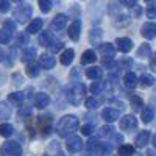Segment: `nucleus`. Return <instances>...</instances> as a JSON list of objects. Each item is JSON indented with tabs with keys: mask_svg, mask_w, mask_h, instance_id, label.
<instances>
[{
	"mask_svg": "<svg viewBox=\"0 0 156 156\" xmlns=\"http://www.w3.org/2000/svg\"><path fill=\"white\" fill-rule=\"evenodd\" d=\"M78 129V119L75 115H64L56 123V133L59 137H69Z\"/></svg>",
	"mask_w": 156,
	"mask_h": 156,
	"instance_id": "f257e3e1",
	"label": "nucleus"
},
{
	"mask_svg": "<svg viewBox=\"0 0 156 156\" xmlns=\"http://www.w3.org/2000/svg\"><path fill=\"white\" fill-rule=\"evenodd\" d=\"M84 86L83 84H80V83H76V84H73L69 90H67V98H69V101L72 103V105H80L81 103V100H83V97H84Z\"/></svg>",
	"mask_w": 156,
	"mask_h": 156,
	"instance_id": "f03ea898",
	"label": "nucleus"
},
{
	"mask_svg": "<svg viewBox=\"0 0 156 156\" xmlns=\"http://www.w3.org/2000/svg\"><path fill=\"white\" fill-rule=\"evenodd\" d=\"M31 12H33V8H31V5H28V3H23V5H20V6H17L16 9H14V19L17 20V22H20V23H25L30 17H31Z\"/></svg>",
	"mask_w": 156,
	"mask_h": 156,
	"instance_id": "7ed1b4c3",
	"label": "nucleus"
},
{
	"mask_svg": "<svg viewBox=\"0 0 156 156\" xmlns=\"http://www.w3.org/2000/svg\"><path fill=\"white\" fill-rule=\"evenodd\" d=\"M87 148H89V151H94L97 156H106L111 151V147L109 145L101 144V142H98L97 139H90L87 142Z\"/></svg>",
	"mask_w": 156,
	"mask_h": 156,
	"instance_id": "20e7f679",
	"label": "nucleus"
},
{
	"mask_svg": "<svg viewBox=\"0 0 156 156\" xmlns=\"http://www.w3.org/2000/svg\"><path fill=\"white\" fill-rule=\"evenodd\" d=\"M0 151H2V156H22V147L14 140L5 142Z\"/></svg>",
	"mask_w": 156,
	"mask_h": 156,
	"instance_id": "39448f33",
	"label": "nucleus"
},
{
	"mask_svg": "<svg viewBox=\"0 0 156 156\" xmlns=\"http://www.w3.org/2000/svg\"><path fill=\"white\" fill-rule=\"evenodd\" d=\"M119 126L123 131H131V129H134L137 126V119L134 115H123L119 122Z\"/></svg>",
	"mask_w": 156,
	"mask_h": 156,
	"instance_id": "423d86ee",
	"label": "nucleus"
},
{
	"mask_svg": "<svg viewBox=\"0 0 156 156\" xmlns=\"http://www.w3.org/2000/svg\"><path fill=\"white\" fill-rule=\"evenodd\" d=\"M100 53L103 56V62H109L115 56V47L112 44H109V42L101 44L100 45Z\"/></svg>",
	"mask_w": 156,
	"mask_h": 156,
	"instance_id": "0eeeda50",
	"label": "nucleus"
},
{
	"mask_svg": "<svg viewBox=\"0 0 156 156\" xmlns=\"http://www.w3.org/2000/svg\"><path fill=\"white\" fill-rule=\"evenodd\" d=\"M83 147V140L81 137H78V136H70L66 142V148L70 151V153H78L81 150Z\"/></svg>",
	"mask_w": 156,
	"mask_h": 156,
	"instance_id": "6e6552de",
	"label": "nucleus"
},
{
	"mask_svg": "<svg viewBox=\"0 0 156 156\" xmlns=\"http://www.w3.org/2000/svg\"><path fill=\"white\" fill-rule=\"evenodd\" d=\"M140 33L142 36H144L145 39H153L156 37V23L154 22H147L142 25V28H140Z\"/></svg>",
	"mask_w": 156,
	"mask_h": 156,
	"instance_id": "1a4fd4ad",
	"label": "nucleus"
},
{
	"mask_svg": "<svg viewBox=\"0 0 156 156\" xmlns=\"http://www.w3.org/2000/svg\"><path fill=\"white\" fill-rule=\"evenodd\" d=\"M67 25V16L66 14H58L53 20H51V30L53 31H59Z\"/></svg>",
	"mask_w": 156,
	"mask_h": 156,
	"instance_id": "9d476101",
	"label": "nucleus"
},
{
	"mask_svg": "<svg viewBox=\"0 0 156 156\" xmlns=\"http://www.w3.org/2000/svg\"><path fill=\"white\" fill-rule=\"evenodd\" d=\"M69 37L72 41H78V37H80V33H81V22L80 20H73L69 27Z\"/></svg>",
	"mask_w": 156,
	"mask_h": 156,
	"instance_id": "9b49d317",
	"label": "nucleus"
},
{
	"mask_svg": "<svg viewBox=\"0 0 156 156\" xmlns=\"http://www.w3.org/2000/svg\"><path fill=\"white\" fill-rule=\"evenodd\" d=\"M115 44H117V48H119L122 53H128V51L133 48V41L129 37H119L115 41Z\"/></svg>",
	"mask_w": 156,
	"mask_h": 156,
	"instance_id": "f8f14e48",
	"label": "nucleus"
},
{
	"mask_svg": "<svg viewBox=\"0 0 156 156\" xmlns=\"http://www.w3.org/2000/svg\"><path fill=\"white\" fill-rule=\"evenodd\" d=\"M101 117L108 123H112V122H115L117 119H119V111L114 109V108H105V109H103V112H101Z\"/></svg>",
	"mask_w": 156,
	"mask_h": 156,
	"instance_id": "ddd939ff",
	"label": "nucleus"
},
{
	"mask_svg": "<svg viewBox=\"0 0 156 156\" xmlns=\"http://www.w3.org/2000/svg\"><path fill=\"white\" fill-rule=\"evenodd\" d=\"M50 103V97L44 92H37L36 94V98H34V106L39 108V109H44L45 106H48Z\"/></svg>",
	"mask_w": 156,
	"mask_h": 156,
	"instance_id": "4468645a",
	"label": "nucleus"
},
{
	"mask_svg": "<svg viewBox=\"0 0 156 156\" xmlns=\"http://www.w3.org/2000/svg\"><path fill=\"white\" fill-rule=\"evenodd\" d=\"M148 139H150V131H140V133L137 134L136 140H134V144H136V147H139V148H144V147L148 144Z\"/></svg>",
	"mask_w": 156,
	"mask_h": 156,
	"instance_id": "2eb2a0df",
	"label": "nucleus"
},
{
	"mask_svg": "<svg viewBox=\"0 0 156 156\" xmlns=\"http://www.w3.org/2000/svg\"><path fill=\"white\" fill-rule=\"evenodd\" d=\"M123 84H125L128 89H134V87L137 86V76H136V73L128 72V73L123 76Z\"/></svg>",
	"mask_w": 156,
	"mask_h": 156,
	"instance_id": "dca6fc26",
	"label": "nucleus"
},
{
	"mask_svg": "<svg viewBox=\"0 0 156 156\" xmlns=\"http://www.w3.org/2000/svg\"><path fill=\"white\" fill-rule=\"evenodd\" d=\"M42 25H44L42 19H33V20L30 22V25H28L27 33H28V34H34V33H37V31H41V30H42Z\"/></svg>",
	"mask_w": 156,
	"mask_h": 156,
	"instance_id": "f3484780",
	"label": "nucleus"
},
{
	"mask_svg": "<svg viewBox=\"0 0 156 156\" xmlns=\"http://www.w3.org/2000/svg\"><path fill=\"white\" fill-rule=\"evenodd\" d=\"M39 61H41V66L44 69H53L55 67V58L50 56V55H41L39 56Z\"/></svg>",
	"mask_w": 156,
	"mask_h": 156,
	"instance_id": "a211bd4d",
	"label": "nucleus"
},
{
	"mask_svg": "<svg viewBox=\"0 0 156 156\" xmlns=\"http://www.w3.org/2000/svg\"><path fill=\"white\" fill-rule=\"evenodd\" d=\"M97 61V55L94 50H86L81 55V64H94Z\"/></svg>",
	"mask_w": 156,
	"mask_h": 156,
	"instance_id": "6ab92c4d",
	"label": "nucleus"
},
{
	"mask_svg": "<svg viewBox=\"0 0 156 156\" xmlns=\"http://www.w3.org/2000/svg\"><path fill=\"white\" fill-rule=\"evenodd\" d=\"M73 56H75V51L72 48L64 50L62 55H61V64H62V66H69V64L73 61Z\"/></svg>",
	"mask_w": 156,
	"mask_h": 156,
	"instance_id": "aec40b11",
	"label": "nucleus"
},
{
	"mask_svg": "<svg viewBox=\"0 0 156 156\" xmlns=\"http://www.w3.org/2000/svg\"><path fill=\"white\" fill-rule=\"evenodd\" d=\"M101 75H103V70L100 67H90V69L86 70V76L89 78V80H94V81L100 80Z\"/></svg>",
	"mask_w": 156,
	"mask_h": 156,
	"instance_id": "412c9836",
	"label": "nucleus"
},
{
	"mask_svg": "<svg viewBox=\"0 0 156 156\" xmlns=\"http://www.w3.org/2000/svg\"><path fill=\"white\" fill-rule=\"evenodd\" d=\"M34 56H36V50L34 48H31V47H28V48H25L23 51H22V62H33V59H34Z\"/></svg>",
	"mask_w": 156,
	"mask_h": 156,
	"instance_id": "4be33fe9",
	"label": "nucleus"
},
{
	"mask_svg": "<svg viewBox=\"0 0 156 156\" xmlns=\"http://www.w3.org/2000/svg\"><path fill=\"white\" fill-rule=\"evenodd\" d=\"M153 119H154V109L151 106H147V108L142 109V120L145 123H150Z\"/></svg>",
	"mask_w": 156,
	"mask_h": 156,
	"instance_id": "5701e85b",
	"label": "nucleus"
},
{
	"mask_svg": "<svg viewBox=\"0 0 156 156\" xmlns=\"http://www.w3.org/2000/svg\"><path fill=\"white\" fill-rule=\"evenodd\" d=\"M39 73H41V66H39V64H36V62L28 64V67H27V75H28V76L36 78Z\"/></svg>",
	"mask_w": 156,
	"mask_h": 156,
	"instance_id": "b1692460",
	"label": "nucleus"
},
{
	"mask_svg": "<svg viewBox=\"0 0 156 156\" xmlns=\"http://www.w3.org/2000/svg\"><path fill=\"white\" fill-rule=\"evenodd\" d=\"M53 41H55V39L51 37V34L48 31H44V33H41V36H39V44H41V45L50 47V44L53 42Z\"/></svg>",
	"mask_w": 156,
	"mask_h": 156,
	"instance_id": "393cba45",
	"label": "nucleus"
},
{
	"mask_svg": "<svg viewBox=\"0 0 156 156\" xmlns=\"http://www.w3.org/2000/svg\"><path fill=\"white\" fill-rule=\"evenodd\" d=\"M12 131H14L12 125H9V123H2V125H0V136L9 137V136L12 134Z\"/></svg>",
	"mask_w": 156,
	"mask_h": 156,
	"instance_id": "a878e982",
	"label": "nucleus"
},
{
	"mask_svg": "<svg viewBox=\"0 0 156 156\" xmlns=\"http://www.w3.org/2000/svg\"><path fill=\"white\" fill-rule=\"evenodd\" d=\"M150 55H151L150 45H148V44H142V45L139 47V50H137V56H139V58H147V56H150Z\"/></svg>",
	"mask_w": 156,
	"mask_h": 156,
	"instance_id": "bb28decb",
	"label": "nucleus"
},
{
	"mask_svg": "<svg viewBox=\"0 0 156 156\" xmlns=\"http://www.w3.org/2000/svg\"><path fill=\"white\" fill-rule=\"evenodd\" d=\"M139 83H140L142 87H150V86L154 84V78H153L151 75H142L140 80H139Z\"/></svg>",
	"mask_w": 156,
	"mask_h": 156,
	"instance_id": "cd10ccee",
	"label": "nucleus"
},
{
	"mask_svg": "<svg viewBox=\"0 0 156 156\" xmlns=\"http://www.w3.org/2000/svg\"><path fill=\"white\" fill-rule=\"evenodd\" d=\"M129 101H131V106H133L134 111H139L142 106H144V100H142L140 97H137V95H133L131 98H129Z\"/></svg>",
	"mask_w": 156,
	"mask_h": 156,
	"instance_id": "c85d7f7f",
	"label": "nucleus"
},
{
	"mask_svg": "<svg viewBox=\"0 0 156 156\" xmlns=\"http://www.w3.org/2000/svg\"><path fill=\"white\" fill-rule=\"evenodd\" d=\"M51 6H53V2H51V0H39V8H41V11L44 12V14L50 12Z\"/></svg>",
	"mask_w": 156,
	"mask_h": 156,
	"instance_id": "c756f323",
	"label": "nucleus"
},
{
	"mask_svg": "<svg viewBox=\"0 0 156 156\" xmlns=\"http://www.w3.org/2000/svg\"><path fill=\"white\" fill-rule=\"evenodd\" d=\"M134 147L133 145H120L119 147V154L120 156H133Z\"/></svg>",
	"mask_w": 156,
	"mask_h": 156,
	"instance_id": "7c9ffc66",
	"label": "nucleus"
},
{
	"mask_svg": "<svg viewBox=\"0 0 156 156\" xmlns=\"http://www.w3.org/2000/svg\"><path fill=\"white\" fill-rule=\"evenodd\" d=\"M9 101L11 103H16V105H20V103L23 101V94L22 92H12V94H9Z\"/></svg>",
	"mask_w": 156,
	"mask_h": 156,
	"instance_id": "2f4dec72",
	"label": "nucleus"
},
{
	"mask_svg": "<svg viewBox=\"0 0 156 156\" xmlns=\"http://www.w3.org/2000/svg\"><path fill=\"white\" fill-rule=\"evenodd\" d=\"M11 36H12V33L6 31L5 28L0 30V44H8L11 41Z\"/></svg>",
	"mask_w": 156,
	"mask_h": 156,
	"instance_id": "473e14b6",
	"label": "nucleus"
},
{
	"mask_svg": "<svg viewBox=\"0 0 156 156\" xmlns=\"http://www.w3.org/2000/svg\"><path fill=\"white\" fill-rule=\"evenodd\" d=\"M145 14H147V17H148V19H156V2H154V3H151L150 6H147Z\"/></svg>",
	"mask_w": 156,
	"mask_h": 156,
	"instance_id": "72a5a7b5",
	"label": "nucleus"
},
{
	"mask_svg": "<svg viewBox=\"0 0 156 156\" xmlns=\"http://www.w3.org/2000/svg\"><path fill=\"white\" fill-rule=\"evenodd\" d=\"M112 134V128L111 126H101L100 128V131H98V137H109Z\"/></svg>",
	"mask_w": 156,
	"mask_h": 156,
	"instance_id": "f704fd0d",
	"label": "nucleus"
},
{
	"mask_svg": "<svg viewBox=\"0 0 156 156\" xmlns=\"http://www.w3.org/2000/svg\"><path fill=\"white\" fill-rule=\"evenodd\" d=\"M62 47H64V44H62L61 41H53V42L50 44V47H48V48H50L51 53H58V51H59Z\"/></svg>",
	"mask_w": 156,
	"mask_h": 156,
	"instance_id": "c9c22d12",
	"label": "nucleus"
},
{
	"mask_svg": "<svg viewBox=\"0 0 156 156\" xmlns=\"http://www.w3.org/2000/svg\"><path fill=\"white\" fill-rule=\"evenodd\" d=\"M9 114H11L9 108L5 106V103H0V119H8Z\"/></svg>",
	"mask_w": 156,
	"mask_h": 156,
	"instance_id": "e433bc0d",
	"label": "nucleus"
},
{
	"mask_svg": "<svg viewBox=\"0 0 156 156\" xmlns=\"http://www.w3.org/2000/svg\"><path fill=\"white\" fill-rule=\"evenodd\" d=\"M101 89H103V83L97 80V81L92 83V86H90V92H92V94H100Z\"/></svg>",
	"mask_w": 156,
	"mask_h": 156,
	"instance_id": "4c0bfd02",
	"label": "nucleus"
},
{
	"mask_svg": "<svg viewBox=\"0 0 156 156\" xmlns=\"http://www.w3.org/2000/svg\"><path fill=\"white\" fill-rule=\"evenodd\" d=\"M92 133H94V125L87 123V125H83L81 126V134L83 136H90Z\"/></svg>",
	"mask_w": 156,
	"mask_h": 156,
	"instance_id": "58836bf2",
	"label": "nucleus"
},
{
	"mask_svg": "<svg viewBox=\"0 0 156 156\" xmlns=\"http://www.w3.org/2000/svg\"><path fill=\"white\" fill-rule=\"evenodd\" d=\"M3 28L6 31H9V33H14L16 31V23L12 22V20H5L3 22Z\"/></svg>",
	"mask_w": 156,
	"mask_h": 156,
	"instance_id": "ea45409f",
	"label": "nucleus"
},
{
	"mask_svg": "<svg viewBox=\"0 0 156 156\" xmlns=\"http://www.w3.org/2000/svg\"><path fill=\"white\" fill-rule=\"evenodd\" d=\"M17 45H25V44H28V33H20L17 36Z\"/></svg>",
	"mask_w": 156,
	"mask_h": 156,
	"instance_id": "a19ab883",
	"label": "nucleus"
},
{
	"mask_svg": "<svg viewBox=\"0 0 156 156\" xmlns=\"http://www.w3.org/2000/svg\"><path fill=\"white\" fill-rule=\"evenodd\" d=\"M86 106H87L89 109H95V108L98 106V101H97L94 97H89V98H86Z\"/></svg>",
	"mask_w": 156,
	"mask_h": 156,
	"instance_id": "79ce46f5",
	"label": "nucleus"
},
{
	"mask_svg": "<svg viewBox=\"0 0 156 156\" xmlns=\"http://www.w3.org/2000/svg\"><path fill=\"white\" fill-rule=\"evenodd\" d=\"M9 8H11L9 0H0V11L6 12V11H9Z\"/></svg>",
	"mask_w": 156,
	"mask_h": 156,
	"instance_id": "37998d69",
	"label": "nucleus"
},
{
	"mask_svg": "<svg viewBox=\"0 0 156 156\" xmlns=\"http://www.w3.org/2000/svg\"><path fill=\"white\" fill-rule=\"evenodd\" d=\"M101 34H103V31L100 28H95V30H92V33H90V39H92V41H98V39L101 37Z\"/></svg>",
	"mask_w": 156,
	"mask_h": 156,
	"instance_id": "c03bdc74",
	"label": "nucleus"
},
{
	"mask_svg": "<svg viewBox=\"0 0 156 156\" xmlns=\"http://www.w3.org/2000/svg\"><path fill=\"white\" fill-rule=\"evenodd\" d=\"M119 2H120L123 6H129V8H133V6H136V2H137V0H119Z\"/></svg>",
	"mask_w": 156,
	"mask_h": 156,
	"instance_id": "a18cd8bd",
	"label": "nucleus"
},
{
	"mask_svg": "<svg viewBox=\"0 0 156 156\" xmlns=\"http://www.w3.org/2000/svg\"><path fill=\"white\" fill-rule=\"evenodd\" d=\"M150 69H153V70H156V53L151 56V59H150Z\"/></svg>",
	"mask_w": 156,
	"mask_h": 156,
	"instance_id": "49530a36",
	"label": "nucleus"
},
{
	"mask_svg": "<svg viewBox=\"0 0 156 156\" xmlns=\"http://www.w3.org/2000/svg\"><path fill=\"white\" fill-rule=\"evenodd\" d=\"M31 114V109L30 108H25V109H20L19 111V115H30Z\"/></svg>",
	"mask_w": 156,
	"mask_h": 156,
	"instance_id": "de8ad7c7",
	"label": "nucleus"
},
{
	"mask_svg": "<svg viewBox=\"0 0 156 156\" xmlns=\"http://www.w3.org/2000/svg\"><path fill=\"white\" fill-rule=\"evenodd\" d=\"M114 142H117V144H122V142H123V136H122V134H114Z\"/></svg>",
	"mask_w": 156,
	"mask_h": 156,
	"instance_id": "09e8293b",
	"label": "nucleus"
},
{
	"mask_svg": "<svg viewBox=\"0 0 156 156\" xmlns=\"http://www.w3.org/2000/svg\"><path fill=\"white\" fill-rule=\"evenodd\" d=\"M147 156H156L154 150H148V151H147Z\"/></svg>",
	"mask_w": 156,
	"mask_h": 156,
	"instance_id": "8fccbe9b",
	"label": "nucleus"
},
{
	"mask_svg": "<svg viewBox=\"0 0 156 156\" xmlns=\"http://www.w3.org/2000/svg\"><path fill=\"white\" fill-rule=\"evenodd\" d=\"M0 61H5V53H3V50H0Z\"/></svg>",
	"mask_w": 156,
	"mask_h": 156,
	"instance_id": "3c124183",
	"label": "nucleus"
},
{
	"mask_svg": "<svg viewBox=\"0 0 156 156\" xmlns=\"http://www.w3.org/2000/svg\"><path fill=\"white\" fill-rule=\"evenodd\" d=\"M153 147H154V148H156V134H154V136H153Z\"/></svg>",
	"mask_w": 156,
	"mask_h": 156,
	"instance_id": "603ef678",
	"label": "nucleus"
},
{
	"mask_svg": "<svg viewBox=\"0 0 156 156\" xmlns=\"http://www.w3.org/2000/svg\"><path fill=\"white\" fill-rule=\"evenodd\" d=\"M12 2H16V3H19V2H22V0H12Z\"/></svg>",
	"mask_w": 156,
	"mask_h": 156,
	"instance_id": "864d4df0",
	"label": "nucleus"
},
{
	"mask_svg": "<svg viewBox=\"0 0 156 156\" xmlns=\"http://www.w3.org/2000/svg\"><path fill=\"white\" fill-rule=\"evenodd\" d=\"M145 2H147V3H151V2H153V0H145Z\"/></svg>",
	"mask_w": 156,
	"mask_h": 156,
	"instance_id": "5fc2aeb1",
	"label": "nucleus"
}]
</instances>
